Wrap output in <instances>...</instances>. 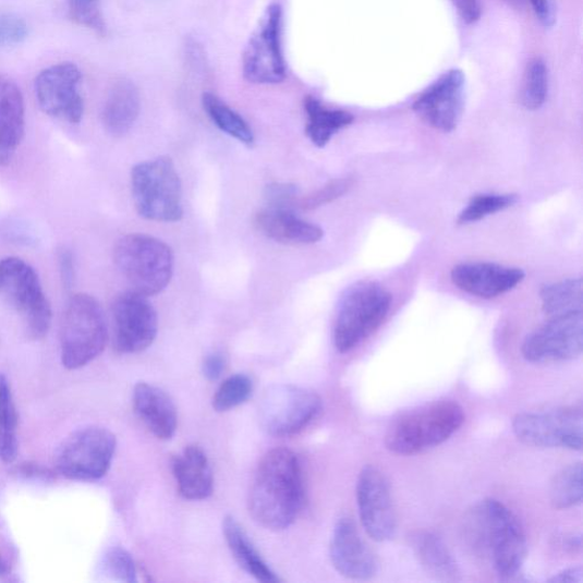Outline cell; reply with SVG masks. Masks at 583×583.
I'll return each instance as SVG.
<instances>
[{
  "instance_id": "obj_21",
  "label": "cell",
  "mask_w": 583,
  "mask_h": 583,
  "mask_svg": "<svg viewBox=\"0 0 583 583\" xmlns=\"http://www.w3.org/2000/svg\"><path fill=\"white\" fill-rule=\"evenodd\" d=\"M133 403L149 433L160 440H170L174 436L179 416L173 401L163 390L141 382L134 389Z\"/></svg>"
},
{
  "instance_id": "obj_38",
  "label": "cell",
  "mask_w": 583,
  "mask_h": 583,
  "mask_svg": "<svg viewBox=\"0 0 583 583\" xmlns=\"http://www.w3.org/2000/svg\"><path fill=\"white\" fill-rule=\"evenodd\" d=\"M28 34V25L23 19L14 14L0 16V47L21 44Z\"/></svg>"
},
{
  "instance_id": "obj_28",
  "label": "cell",
  "mask_w": 583,
  "mask_h": 583,
  "mask_svg": "<svg viewBox=\"0 0 583 583\" xmlns=\"http://www.w3.org/2000/svg\"><path fill=\"white\" fill-rule=\"evenodd\" d=\"M17 449V413L9 379L0 375V461L14 462Z\"/></svg>"
},
{
  "instance_id": "obj_3",
  "label": "cell",
  "mask_w": 583,
  "mask_h": 583,
  "mask_svg": "<svg viewBox=\"0 0 583 583\" xmlns=\"http://www.w3.org/2000/svg\"><path fill=\"white\" fill-rule=\"evenodd\" d=\"M108 325L99 302L86 293L73 294L61 321V360L66 369L85 367L108 343Z\"/></svg>"
},
{
  "instance_id": "obj_35",
  "label": "cell",
  "mask_w": 583,
  "mask_h": 583,
  "mask_svg": "<svg viewBox=\"0 0 583 583\" xmlns=\"http://www.w3.org/2000/svg\"><path fill=\"white\" fill-rule=\"evenodd\" d=\"M101 570L113 580L136 582L137 569L133 556L122 547H113L105 555Z\"/></svg>"
},
{
  "instance_id": "obj_24",
  "label": "cell",
  "mask_w": 583,
  "mask_h": 583,
  "mask_svg": "<svg viewBox=\"0 0 583 583\" xmlns=\"http://www.w3.org/2000/svg\"><path fill=\"white\" fill-rule=\"evenodd\" d=\"M411 548L422 569L438 581L461 580V570L444 541L434 532L421 530L410 538Z\"/></svg>"
},
{
  "instance_id": "obj_47",
  "label": "cell",
  "mask_w": 583,
  "mask_h": 583,
  "mask_svg": "<svg viewBox=\"0 0 583 583\" xmlns=\"http://www.w3.org/2000/svg\"><path fill=\"white\" fill-rule=\"evenodd\" d=\"M506 2H509L512 5L517 7H524L526 4V0H506Z\"/></svg>"
},
{
  "instance_id": "obj_29",
  "label": "cell",
  "mask_w": 583,
  "mask_h": 583,
  "mask_svg": "<svg viewBox=\"0 0 583 583\" xmlns=\"http://www.w3.org/2000/svg\"><path fill=\"white\" fill-rule=\"evenodd\" d=\"M543 311L550 317L582 312L581 278H570L545 287L541 292Z\"/></svg>"
},
{
  "instance_id": "obj_41",
  "label": "cell",
  "mask_w": 583,
  "mask_h": 583,
  "mask_svg": "<svg viewBox=\"0 0 583 583\" xmlns=\"http://www.w3.org/2000/svg\"><path fill=\"white\" fill-rule=\"evenodd\" d=\"M456 10L467 24H473L479 20L483 8L479 0H451Z\"/></svg>"
},
{
  "instance_id": "obj_10",
  "label": "cell",
  "mask_w": 583,
  "mask_h": 583,
  "mask_svg": "<svg viewBox=\"0 0 583 583\" xmlns=\"http://www.w3.org/2000/svg\"><path fill=\"white\" fill-rule=\"evenodd\" d=\"M321 408V398L314 391L295 386H276L262 400L260 424L272 437H292L306 428L319 415Z\"/></svg>"
},
{
  "instance_id": "obj_45",
  "label": "cell",
  "mask_w": 583,
  "mask_h": 583,
  "mask_svg": "<svg viewBox=\"0 0 583 583\" xmlns=\"http://www.w3.org/2000/svg\"><path fill=\"white\" fill-rule=\"evenodd\" d=\"M583 580V570L581 567L570 568L563 570L560 573L555 574L549 582H569V583H581Z\"/></svg>"
},
{
  "instance_id": "obj_32",
  "label": "cell",
  "mask_w": 583,
  "mask_h": 583,
  "mask_svg": "<svg viewBox=\"0 0 583 583\" xmlns=\"http://www.w3.org/2000/svg\"><path fill=\"white\" fill-rule=\"evenodd\" d=\"M548 69L545 61L536 58L526 65L521 89V105L530 111L541 109L548 95Z\"/></svg>"
},
{
  "instance_id": "obj_6",
  "label": "cell",
  "mask_w": 583,
  "mask_h": 583,
  "mask_svg": "<svg viewBox=\"0 0 583 583\" xmlns=\"http://www.w3.org/2000/svg\"><path fill=\"white\" fill-rule=\"evenodd\" d=\"M392 295L382 286L362 282L343 295L335 324L333 340L340 353L357 348L387 318Z\"/></svg>"
},
{
  "instance_id": "obj_40",
  "label": "cell",
  "mask_w": 583,
  "mask_h": 583,
  "mask_svg": "<svg viewBox=\"0 0 583 583\" xmlns=\"http://www.w3.org/2000/svg\"><path fill=\"white\" fill-rule=\"evenodd\" d=\"M526 4L535 12L544 27H552L556 21L554 0H526Z\"/></svg>"
},
{
  "instance_id": "obj_5",
  "label": "cell",
  "mask_w": 583,
  "mask_h": 583,
  "mask_svg": "<svg viewBox=\"0 0 583 583\" xmlns=\"http://www.w3.org/2000/svg\"><path fill=\"white\" fill-rule=\"evenodd\" d=\"M113 259L132 290L147 297L161 293L171 281L172 251L156 238L144 234L123 236L116 244Z\"/></svg>"
},
{
  "instance_id": "obj_26",
  "label": "cell",
  "mask_w": 583,
  "mask_h": 583,
  "mask_svg": "<svg viewBox=\"0 0 583 583\" xmlns=\"http://www.w3.org/2000/svg\"><path fill=\"white\" fill-rule=\"evenodd\" d=\"M223 535L239 566L260 582L277 583L282 580L267 566L262 555L248 539L241 524L227 517L222 523Z\"/></svg>"
},
{
  "instance_id": "obj_20",
  "label": "cell",
  "mask_w": 583,
  "mask_h": 583,
  "mask_svg": "<svg viewBox=\"0 0 583 583\" xmlns=\"http://www.w3.org/2000/svg\"><path fill=\"white\" fill-rule=\"evenodd\" d=\"M25 131L24 99L19 86L0 75V166L14 158Z\"/></svg>"
},
{
  "instance_id": "obj_2",
  "label": "cell",
  "mask_w": 583,
  "mask_h": 583,
  "mask_svg": "<svg viewBox=\"0 0 583 583\" xmlns=\"http://www.w3.org/2000/svg\"><path fill=\"white\" fill-rule=\"evenodd\" d=\"M467 535L485 554L501 579L519 574L527 555L524 529L518 517L496 499L478 502L467 519Z\"/></svg>"
},
{
  "instance_id": "obj_8",
  "label": "cell",
  "mask_w": 583,
  "mask_h": 583,
  "mask_svg": "<svg viewBox=\"0 0 583 583\" xmlns=\"http://www.w3.org/2000/svg\"><path fill=\"white\" fill-rule=\"evenodd\" d=\"M0 295H4L21 316L25 332L42 340L52 324V308L38 274L27 263L10 257L0 260Z\"/></svg>"
},
{
  "instance_id": "obj_37",
  "label": "cell",
  "mask_w": 583,
  "mask_h": 583,
  "mask_svg": "<svg viewBox=\"0 0 583 583\" xmlns=\"http://www.w3.org/2000/svg\"><path fill=\"white\" fill-rule=\"evenodd\" d=\"M352 186L349 179L337 180L328 183L323 189L297 199L296 208L302 210H314L331 203L344 195Z\"/></svg>"
},
{
  "instance_id": "obj_30",
  "label": "cell",
  "mask_w": 583,
  "mask_h": 583,
  "mask_svg": "<svg viewBox=\"0 0 583 583\" xmlns=\"http://www.w3.org/2000/svg\"><path fill=\"white\" fill-rule=\"evenodd\" d=\"M203 107L216 123L219 130L236 138L243 144L251 145L255 136L246 121L234 110L223 104L216 95L206 93L203 95Z\"/></svg>"
},
{
  "instance_id": "obj_16",
  "label": "cell",
  "mask_w": 583,
  "mask_h": 583,
  "mask_svg": "<svg viewBox=\"0 0 583 583\" xmlns=\"http://www.w3.org/2000/svg\"><path fill=\"white\" fill-rule=\"evenodd\" d=\"M465 75L454 69L424 90L413 105L414 112L433 129L451 133L461 121L465 104Z\"/></svg>"
},
{
  "instance_id": "obj_36",
  "label": "cell",
  "mask_w": 583,
  "mask_h": 583,
  "mask_svg": "<svg viewBox=\"0 0 583 583\" xmlns=\"http://www.w3.org/2000/svg\"><path fill=\"white\" fill-rule=\"evenodd\" d=\"M70 19L98 35L106 34V23L99 9V0H68Z\"/></svg>"
},
{
  "instance_id": "obj_13",
  "label": "cell",
  "mask_w": 583,
  "mask_h": 583,
  "mask_svg": "<svg viewBox=\"0 0 583 583\" xmlns=\"http://www.w3.org/2000/svg\"><path fill=\"white\" fill-rule=\"evenodd\" d=\"M583 348L582 312L551 317L522 344L525 361L534 364L576 360Z\"/></svg>"
},
{
  "instance_id": "obj_14",
  "label": "cell",
  "mask_w": 583,
  "mask_h": 583,
  "mask_svg": "<svg viewBox=\"0 0 583 583\" xmlns=\"http://www.w3.org/2000/svg\"><path fill=\"white\" fill-rule=\"evenodd\" d=\"M113 345L123 354L138 353L158 335V315L146 295L136 291L119 294L112 304Z\"/></svg>"
},
{
  "instance_id": "obj_23",
  "label": "cell",
  "mask_w": 583,
  "mask_h": 583,
  "mask_svg": "<svg viewBox=\"0 0 583 583\" xmlns=\"http://www.w3.org/2000/svg\"><path fill=\"white\" fill-rule=\"evenodd\" d=\"M172 470L177 486L184 498L203 500L212 495L214 474L208 456L201 447H186L174 459Z\"/></svg>"
},
{
  "instance_id": "obj_7",
  "label": "cell",
  "mask_w": 583,
  "mask_h": 583,
  "mask_svg": "<svg viewBox=\"0 0 583 583\" xmlns=\"http://www.w3.org/2000/svg\"><path fill=\"white\" fill-rule=\"evenodd\" d=\"M132 191L141 217L161 222L182 219V183L171 159L160 157L134 167Z\"/></svg>"
},
{
  "instance_id": "obj_31",
  "label": "cell",
  "mask_w": 583,
  "mask_h": 583,
  "mask_svg": "<svg viewBox=\"0 0 583 583\" xmlns=\"http://www.w3.org/2000/svg\"><path fill=\"white\" fill-rule=\"evenodd\" d=\"M550 502L556 510L572 509L582 501V464H571L557 473L550 484Z\"/></svg>"
},
{
  "instance_id": "obj_18",
  "label": "cell",
  "mask_w": 583,
  "mask_h": 583,
  "mask_svg": "<svg viewBox=\"0 0 583 583\" xmlns=\"http://www.w3.org/2000/svg\"><path fill=\"white\" fill-rule=\"evenodd\" d=\"M331 560L341 575L352 580H369L378 570L375 554L363 541L357 525L347 517L336 524Z\"/></svg>"
},
{
  "instance_id": "obj_43",
  "label": "cell",
  "mask_w": 583,
  "mask_h": 583,
  "mask_svg": "<svg viewBox=\"0 0 583 583\" xmlns=\"http://www.w3.org/2000/svg\"><path fill=\"white\" fill-rule=\"evenodd\" d=\"M59 264L63 286L70 289L74 281V262L72 253L69 250L64 248L60 252Z\"/></svg>"
},
{
  "instance_id": "obj_12",
  "label": "cell",
  "mask_w": 583,
  "mask_h": 583,
  "mask_svg": "<svg viewBox=\"0 0 583 583\" xmlns=\"http://www.w3.org/2000/svg\"><path fill=\"white\" fill-rule=\"evenodd\" d=\"M282 10L268 8L258 29L250 38L243 56L247 82L260 85L280 84L287 78V64L281 44Z\"/></svg>"
},
{
  "instance_id": "obj_25",
  "label": "cell",
  "mask_w": 583,
  "mask_h": 583,
  "mask_svg": "<svg viewBox=\"0 0 583 583\" xmlns=\"http://www.w3.org/2000/svg\"><path fill=\"white\" fill-rule=\"evenodd\" d=\"M141 111V97L136 86L129 81L118 82L111 89L104 110V123L108 133L122 136L132 130Z\"/></svg>"
},
{
  "instance_id": "obj_33",
  "label": "cell",
  "mask_w": 583,
  "mask_h": 583,
  "mask_svg": "<svg viewBox=\"0 0 583 583\" xmlns=\"http://www.w3.org/2000/svg\"><path fill=\"white\" fill-rule=\"evenodd\" d=\"M252 392V379L245 374H235L226 378L218 388L212 400L214 409L220 413L234 410L246 402Z\"/></svg>"
},
{
  "instance_id": "obj_1",
  "label": "cell",
  "mask_w": 583,
  "mask_h": 583,
  "mask_svg": "<svg viewBox=\"0 0 583 583\" xmlns=\"http://www.w3.org/2000/svg\"><path fill=\"white\" fill-rule=\"evenodd\" d=\"M247 503L252 518L268 530L282 531L294 523L304 503V484L292 450L276 448L264 456Z\"/></svg>"
},
{
  "instance_id": "obj_19",
  "label": "cell",
  "mask_w": 583,
  "mask_h": 583,
  "mask_svg": "<svg viewBox=\"0 0 583 583\" xmlns=\"http://www.w3.org/2000/svg\"><path fill=\"white\" fill-rule=\"evenodd\" d=\"M522 269L490 263L461 264L451 270V281L460 290L483 299L512 291L523 280Z\"/></svg>"
},
{
  "instance_id": "obj_27",
  "label": "cell",
  "mask_w": 583,
  "mask_h": 583,
  "mask_svg": "<svg viewBox=\"0 0 583 583\" xmlns=\"http://www.w3.org/2000/svg\"><path fill=\"white\" fill-rule=\"evenodd\" d=\"M304 110L308 116L306 134L318 147H324L332 137L353 122V116L342 110L326 109L313 96L304 99Z\"/></svg>"
},
{
  "instance_id": "obj_4",
  "label": "cell",
  "mask_w": 583,
  "mask_h": 583,
  "mask_svg": "<svg viewBox=\"0 0 583 583\" xmlns=\"http://www.w3.org/2000/svg\"><path fill=\"white\" fill-rule=\"evenodd\" d=\"M462 405L441 401L397 420L386 435L387 448L397 454L412 456L449 440L465 422Z\"/></svg>"
},
{
  "instance_id": "obj_11",
  "label": "cell",
  "mask_w": 583,
  "mask_h": 583,
  "mask_svg": "<svg viewBox=\"0 0 583 583\" xmlns=\"http://www.w3.org/2000/svg\"><path fill=\"white\" fill-rule=\"evenodd\" d=\"M513 433L527 446L581 451L583 410L581 405H570L547 412L522 413L513 421Z\"/></svg>"
},
{
  "instance_id": "obj_34",
  "label": "cell",
  "mask_w": 583,
  "mask_h": 583,
  "mask_svg": "<svg viewBox=\"0 0 583 583\" xmlns=\"http://www.w3.org/2000/svg\"><path fill=\"white\" fill-rule=\"evenodd\" d=\"M517 201L518 196L514 194L477 195L471 199L469 206L460 215L459 223L465 224L478 221L512 207Z\"/></svg>"
},
{
  "instance_id": "obj_17",
  "label": "cell",
  "mask_w": 583,
  "mask_h": 583,
  "mask_svg": "<svg viewBox=\"0 0 583 583\" xmlns=\"http://www.w3.org/2000/svg\"><path fill=\"white\" fill-rule=\"evenodd\" d=\"M360 518L367 535L377 543L393 539L397 515L388 481L381 471L366 466L357 484Z\"/></svg>"
},
{
  "instance_id": "obj_46",
  "label": "cell",
  "mask_w": 583,
  "mask_h": 583,
  "mask_svg": "<svg viewBox=\"0 0 583 583\" xmlns=\"http://www.w3.org/2000/svg\"><path fill=\"white\" fill-rule=\"evenodd\" d=\"M9 573H11V563L4 554L0 551V576H7Z\"/></svg>"
},
{
  "instance_id": "obj_39",
  "label": "cell",
  "mask_w": 583,
  "mask_h": 583,
  "mask_svg": "<svg viewBox=\"0 0 583 583\" xmlns=\"http://www.w3.org/2000/svg\"><path fill=\"white\" fill-rule=\"evenodd\" d=\"M299 191L291 184H272L267 187L266 197L269 207L293 210L296 208Z\"/></svg>"
},
{
  "instance_id": "obj_42",
  "label": "cell",
  "mask_w": 583,
  "mask_h": 583,
  "mask_svg": "<svg viewBox=\"0 0 583 583\" xmlns=\"http://www.w3.org/2000/svg\"><path fill=\"white\" fill-rule=\"evenodd\" d=\"M226 369V359L223 354L216 352L210 354L203 363V374L209 381H217Z\"/></svg>"
},
{
  "instance_id": "obj_15",
  "label": "cell",
  "mask_w": 583,
  "mask_h": 583,
  "mask_svg": "<svg viewBox=\"0 0 583 583\" xmlns=\"http://www.w3.org/2000/svg\"><path fill=\"white\" fill-rule=\"evenodd\" d=\"M83 75L73 63H59L42 70L35 81L36 97L41 110L69 123H80L84 99L80 94Z\"/></svg>"
},
{
  "instance_id": "obj_22",
  "label": "cell",
  "mask_w": 583,
  "mask_h": 583,
  "mask_svg": "<svg viewBox=\"0 0 583 583\" xmlns=\"http://www.w3.org/2000/svg\"><path fill=\"white\" fill-rule=\"evenodd\" d=\"M258 230L268 239L290 245L314 244L321 240L320 227L299 218L292 210L271 208L255 218Z\"/></svg>"
},
{
  "instance_id": "obj_9",
  "label": "cell",
  "mask_w": 583,
  "mask_h": 583,
  "mask_svg": "<svg viewBox=\"0 0 583 583\" xmlns=\"http://www.w3.org/2000/svg\"><path fill=\"white\" fill-rule=\"evenodd\" d=\"M117 449L116 436L106 427L75 430L60 446L57 469L75 481H96L110 470Z\"/></svg>"
},
{
  "instance_id": "obj_44",
  "label": "cell",
  "mask_w": 583,
  "mask_h": 583,
  "mask_svg": "<svg viewBox=\"0 0 583 583\" xmlns=\"http://www.w3.org/2000/svg\"><path fill=\"white\" fill-rule=\"evenodd\" d=\"M17 474L24 476V477H34V478H52L53 473L50 472L47 469H44L39 465H32V464H22L17 469Z\"/></svg>"
}]
</instances>
